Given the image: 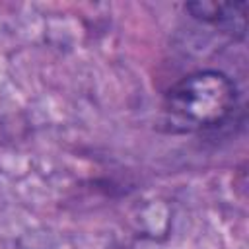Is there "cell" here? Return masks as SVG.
<instances>
[{"label":"cell","instance_id":"cell-1","mask_svg":"<svg viewBox=\"0 0 249 249\" xmlns=\"http://www.w3.org/2000/svg\"><path fill=\"white\" fill-rule=\"evenodd\" d=\"M237 109V89L220 70H196L175 82L163 97L171 132H206L226 124Z\"/></svg>","mask_w":249,"mask_h":249},{"label":"cell","instance_id":"cell-2","mask_svg":"<svg viewBox=\"0 0 249 249\" xmlns=\"http://www.w3.org/2000/svg\"><path fill=\"white\" fill-rule=\"evenodd\" d=\"M185 12H189L191 18H195L196 21L212 25L233 39L239 41L245 39L247 2H216V0L189 2L185 4Z\"/></svg>","mask_w":249,"mask_h":249}]
</instances>
